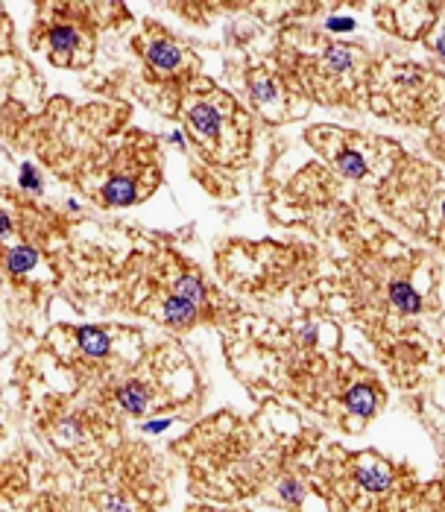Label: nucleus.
<instances>
[{"instance_id":"8","label":"nucleus","mask_w":445,"mask_h":512,"mask_svg":"<svg viewBox=\"0 0 445 512\" xmlns=\"http://www.w3.org/2000/svg\"><path fill=\"white\" fill-rule=\"evenodd\" d=\"M36 264V252L33 249H12L9 255H6V270L12 273V276H21V273H27L30 267Z\"/></svg>"},{"instance_id":"6","label":"nucleus","mask_w":445,"mask_h":512,"mask_svg":"<svg viewBox=\"0 0 445 512\" xmlns=\"http://www.w3.org/2000/svg\"><path fill=\"white\" fill-rule=\"evenodd\" d=\"M77 340H80V349L85 355L103 357L109 355V337L103 328H94V325H85L77 331Z\"/></svg>"},{"instance_id":"2","label":"nucleus","mask_w":445,"mask_h":512,"mask_svg":"<svg viewBox=\"0 0 445 512\" xmlns=\"http://www.w3.org/2000/svg\"><path fill=\"white\" fill-rule=\"evenodd\" d=\"M144 56L150 62L153 71H159L164 77H179L185 74V65L191 62V53H185V47L170 36H159L153 41H144Z\"/></svg>"},{"instance_id":"4","label":"nucleus","mask_w":445,"mask_h":512,"mask_svg":"<svg viewBox=\"0 0 445 512\" xmlns=\"http://www.w3.org/2000/svg\"><path fill=\"white\" fill-rule=\"evenodd\" d=\"M249 94H252V100H255V106H261L267 115H270V106L273 103H282L284 109V85H279V79L270 77V74H255V77L249 79Z\"/></svg>"},{"instance_id":"1","label":"nucleus","mask_w":445,"mask_h":512,"mask_svg":"<svg viewBox=\"0 0 445 512\" xmlns=\"http://www.w3.org/2000/svg\"><path fill=\"white\" fill-rule=\"evenodd\" d=\"M185 123H191L194 141L203 147L205 153L217 158H235V138H229L232 132L246 138V123L243 112L232 97H226L223 91H217L214 85L200 91L188 106H185Z\"/></svg>"},{"instance_id":"7","label":"nucleus","mask_w":445,"mask_h":512,"mask_svg":"<svg viewBox=\"0 0 445 512\" xmlns=\"http://www.w3.org/2000/svg\"><path fill=\"white\" fill-rule=\"evenodd\" d=\"M118 401H121L126 413H135L138 416V413L147 410V390L138 381H132V384H126V387L118 390Z\"/></svg>"},{"instance_id":"5","label":"nucleus","mask_w":445,"mask_h":512,"mask_svg":"<svg viewBox=\"0 0 445 512\" xmlns=\"http://www.w3.org/2000/svg\"><path fill=\"white\" fill-rule=\"evenodd\" d=\"M197 319H200V308L191 305L188 299H182L176 293L164 299V322L167 325H173V328H191Z\"/></svg>"},{"instance_id":"10","label":"nucleus","mask_w":445,"mask_h":512,"mask_svg":"<svg viewBox=\"0 0 445 512\" xmlns=\"http://www.w3.org/2000/svg\"><path fill=\"white\" fill-rule=\"evenodd\" d=\"M21 185L30 188V191H39V176H36L33 164H24V167H21Z\"/></svg>"},{"instance_id":"11","label":"nucleus","mask_w":445,"mask_h":512,"mask_svg":"<svg viewBox=\"0 0 445 512\" xmlns=\"http://www.w3.org/2000/svg\"><path fill=\"white\" fill-rule=\"evenodd\" d=\"M191 512H246V510H191Z\"/></svg>"},{"instance_id":"9","label":"nucleus","mask_w":445,"mask_h":512,"mask_svg":"<svg viewBox=\"0 0 445 512\" xmlns=\"http://www.w3.org/2000/svg\"><path fill=\"white\" fill-rule=\"evenodd\" d=\"M428 47L445 59V18L443 21H434V36H428Z\"/></svg>"},{"instance_id":"3","label":"nucleus","mask_w":445,"mask_h":512,"mask_svg":"<svg viewBox=\"0 0 445 512\" xmlns=\"http://www.w3.org/2000/svg\"><path fill=\"white\" fill-rule=\"evenodd\" d=\"M343 135V132H340ZM355 138L358 135H343V141L337 144V150H334V167L346 176V179H352V182H361L366 179L369 173H372V167H369V158L355 147Z\"/></svg>"}]
</instances>
